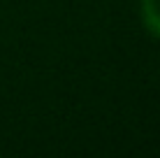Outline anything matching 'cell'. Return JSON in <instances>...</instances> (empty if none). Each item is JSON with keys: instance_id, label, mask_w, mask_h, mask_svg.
Wrapping results in <instances>:
<instances>
[{"instance_id": "obj_1", "label": "cell", "mask_w": 160, "mask_h": 158, "mask_svg": "<svg viewBox=\"0 0 160 158\" xmlns=\"http://www.w3.org/2000/svg\"><path fill=\"white\" fill-rule=\"evenodd\" d=\"M142 19L146 30L160 37V0H142Z\"/></svg>"}]
</instances>
